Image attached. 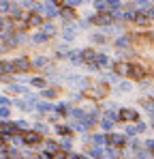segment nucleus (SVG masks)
Here are the masks:
<instances>
[{
	"mask_svg": "<svg viewBox=\"0 0 154 159\" xmlns=\"http://www.w3.org/2000/svg\"><path fill=\"white\" fill-rule=\"evenodd\" d=\"M0 50H2V45H0Z\"/></svg>",
	"mask_w": 154,
	"mask_h": 159,
	"instance_id": "obj_44",
	"label": "nucleus"
},
{
	"mask_svg": "<svg viewBox=\"0 0 154 159\" xmlns=\"http://www.w3.org/2000/svg\"><path fill=\"white\" fill-rule=\"evenodd\" d=\"M90 153H92V157H101V155H103V153H101V148H92Z\"/></svg>",
	"mask_w": 154,
	"mask_h": 159,
	"instance_id": "obj_34",
	"label": "nucleus"
},
{
	"mask_svg": "<svg viewBox=\"0 0 154 159\" xmlns=\"http://www.w3.org/2000/svg\"><path fill=\"white\" fill-rule=\"evenodd\" d=\"M11 93H26L22 86H11Z\"/></svg>",
	"mask_w": 154,
	"mask_h": 159,
	"instance_id": "obj_33",
	"label": "nucleus"
},
{
	"mask_svg": "<svg viewBox=\"0 0 154 159\" xmlns=\"http://www.w3.org/2000/svg\"><path fill=\"white\" fill-rule=\"evenodd\" d=\"M45 62H47V58H36V60H34V65H36V67H43Z\"/></svg>",
	"mask_w": 154,
	"mask_h": 159,
	"instance_id": "obj_30",
	"label": "nucleus"
},
{
	"mask_svg": "<svg viewBox=\"0 0 154 159\" xmlns=\"http://www.w3.org/2000/svg\"><path fill=\"white\" fill-rule=\"evenodd\" d=\"M130 88H133L130 82H120V84H118V90H120V93H128Z\"/></svg>",
	"mask_w": 154,
	"mask_h": 159,
	"instance_id": "obj_14",
	"label": "nucleus"
},
{
	"mask_svg": "<svg viewBox=\"0 0 154 159\" xmlns=\"http://www.w3.org/2000/svg\"><path fill=\"white\" fill-rule=\"evenodd\" d=\"M111 22H113V15H111V13H99V15H96V24L109 26Z\"/></svg>",
	"mask_w": 154,
	"mask_h": 159,
	"instance_id": "obj_6",
	"label": "nucleus"
},
{
	"mask_svg": "<svg viewBox=\"0 0 154 159\" xmlns=\"http://www.w3.org/2000/svg\"><path fill=\"white\" fill-rule=\"evenodd\" d=\"M36 110H39V112H51L53 107H51L49 103H39V106H36Z\"/></svg>",
	"mask_w": 154,
	"mask_h": 159,
	"instance_id": "obj_20",
	"label": "nucleus"
},
{
	"mask_svg": "<svg viewBox=\"0 0 154 159\" xmlns=\"http://www.w3.org/2000/svg\"><path fill=\"white\" fill-rule=\"evenodd\" d=\"M56 131H58V133H62V135H64V133H69V127H64V125H60V127H58Z\"/></svg>",
	"mask_w": 154,
	"mask_h": 159,
	"instance_id": "obj_31",
	"label": "nucleus"
},
{
	"mask_svg": "<svg viewBox=\"0 0 154 159\" xmlns=\"http://www.w3.org/2000/svg\"><path fill=\"white\" fill-rule=\"evenodd\" d=\"M62 148H71V140H69V138L62 140Z\"/></svg>",
	"mask_w": 154,
	"mask_h": 159,
	"instance_id": "obj_32",
	"label": "nucleus"
},
{
	"mask_svg": "<svg viewBox=\"0 0 154 159\" xmlns=\"http://www.w3.org/2000/svg\"><path fill=\"white\" fill-rule=\"evenodd\" d=\"M32 84L41 88V86H45V80H41V78H34V80H32Z\"/></svg>",
	"mask_w": 154,
	"mask_h": 159,
	"instance_id": "obj_26",
	"label": "nucleus"
},
{
	"mask_svg": "<svg viewBox=\"0 0 154 159\" xmlns=\"http://www.w3.org/2000/svg\"><path fill=\"white\" fill-rule=\"evenodd\" d=\"M41 24V15L39 13H32V15H28V20H26V26H39Z\"/></svg>",
	"mask_w": 154,
	"mask_h": 159,
	"instance_id": "obj_10",
	"label": "nucleus"
},
{
	"mask_svg": "<svg viewBox=\"0 0 154 159\" xmlns=\"http://www.w3.org/2000/svg\"><path fill=\"white\" fill-rule=\"evenodd\" d=\"M64 39H66V41H73V39H75V30H73V28H64Z\"/></svg>",
	"mask_w": 154,
	"mask_h": 159,
	"instance_id": "obj_17",
	"label": "nucleus"
},
{
	"mask_svg": "<svg viewBox=\"0 0 154 159\" xmlns=\"http://www.w3.org/2000/svg\"><path fill=\"white\" fill-rule=\"evenodd\" d=\"M152 39H154V30H152Z\"/></svg>",
	"mask_w": 154,
	"mask_h": 159,
	"instance_id": "obj_43",
	"label": "nucleus"
},
{
	"mask_svg": "<svg viewBox=\"0 0 154 159\" xmlns=\"http://www.w3.org/2000/svg\"><path fill=\"white\" fill-rule=\"evenodd\" d=\"M101 125L105 127V129H111V127H113V120H109V118H105V120H103Z\"/></svg>",
	"mask_w": 154,
	"mask_h": 159,
	"instance_id": "obj_25",
	"label": "nucleus"
},
{
	"mask_svg": "<svg viewBox=\"0 0 154 159\" xmlns=\"http://www.w3.org/2000/svg\"><path fill=\"white\" fill-rule=\"evenodd\" d=\"M94 7H96L99 11H107L105 7H109V4H107V2H94Z\"/></svg>",
	"mask_w": 154,
	"mask_h": 159,
	"instance_id": "obj_27",
	"label": "nucleus"
},
{
	"mask_svg": "<svg viewBox=\"0 0 154 159\" xmlns=\"http://www.w3.org/2000/svg\"><path fill=\"white\" fill-rule=\"evenodd\" d=\"M9 114H11V110H9V107H0V116H2V118H6Z\"/></svg>",
	"mask_w": 154,
	"mask_h": 159,
	"instance_id": "obj_29",
	"label": "nucleus"
},
{
	"mask_svg": "<svg viewBox=\"0 0 154 159\" xmlns=\"http://www.w3.org/2000/svg\"><path fill=\"white\" fill-rule=\"evenodd\" d=\"M58 114H66V106H64V103L58 106Z\"/></svg>",
	"mask_w": 154,
	"mask_h": 159,
	"instance_id": "obj_35",
	"label": "nucleus"
},
{
	"mask_svg": "<svg viewBox=\"0 0 154 159\" xmlns=\"http://www.w3.org/2000/svg\"><path fill=\"white\" fill-rule=\"evenodd\" d=\"M143 15H146L148 20H154V4H148V7L143 9Z\"/></svg>",
	"mask_w": 154,
	"mask_h": 159,
	"instance_id": "obj_16",
	"label": "nucleus"
},
{
	"mask_svg": "<svg viewBox=\"0 0 154 159\" xmlns=\"http://www.w3.org/2000/svg\"><path fill=\"white\" fill-rule=\"evenodd\" d=\"M39 11H41L43 15H49V17L58 13V9H56V4H53V2H49V4H39Z\"/></svg>",
	"mask_w": 154,
	"mask_h": 159,
	"instance_id": "obj_5",
	"label": "nucleus"
},
{
	"mask_svg": "<svg viewBox=\"0 0 154 159\" xmlns=\"http://www.w3.org/2000/svg\"><path fill=\"white\" fill-rule=\"evenodd\" d=\"M116 45H118V48H126L128 45V37H120V39L116 41Z\"/></svg>",
	"mask_w": 154,
	"mask_h": 159,
	"instance_id": "obj_21",
	"label": "nucleus"
},
{
	"mask_svg": "<svg viewBox=\"0 0 154 159\" xmlns=\"http://www.w3.org/2000/svg\"><path fill=\"white\" fill-rule=\"evenodd\" d=\"M126 133H128V135H133V133H139V131H137V127H128Z\"/></svg>",
	"mask_w": 154,
	"mask_h": 159,
	"instance_id": "obj_38",
	"label": "nucleus"
},
{
	"mask_svg": "<svg viewBox=\"0 0 154 159\" xmlns=\"http://www.w3.org/2000/svg\"><path fill=\"white\" fill-rule=\"evenodd\" d=\"M66 82H69V84H73V86H83V84H86V80L79 78V75H71Z\"/></svg>",
	"mask_w": 154,
	"mask_h": 159,
	"instance_id": "obj_13",
	"label": "nucleus"
},
{
	"mask_svg": "<svg viewBox=\"0 0 154 159\" xmlns=\"http://www.w3.org/2000/svg\"><path fill=\"white\" fill-rule=\"evenodd\" d=\"M113 71H116V75L126 78V75H130V62H116L113 65Z\"/></svg>",
	"mask_w": 154,
	"mask_h": 159,
	"instance_id": "obj_2",
	"label": "nucleus"
},
{
	"mask_svg": "<svg viewBox=\"0 0 154 159\" xmlns=\"http://www.w3.org/2000/svg\"><path fill=\"white\" fill-rule=\"evenodd\" d=\"M92 39H94V41H99V43H103V41H105V39H103L101 34H94V37H92Z\"/></svg>",
	"mask_w": 154,
	"mask_h": 159,
	"instance_id": "obj_41",
	"label": "nucleus"
},
{
	"mask_svg": "<svg viewBox=\"0 0 154 159\" xmlns=\"http://www.w3.org/2000/svg\"><path fill=\"white\" fill-rule=\"evenodd\" d=\"M43 32H45V34H53V32H56L53 24H43Z\"/></svg>",
	"mask_w": 154,
	"mask_h": 159,
	"instance_id": "obj_19",
	"label": "nucleus"
},
{
	"mask_svg": "<svg viewBox=\"0 0 154 159\" xmlns=\"http://www.w3.org/2000/svg\"><path fill=\"white\" fill-rule=\"evenodd\" d=\"M96 62H99V65H101V67H107V65H109V58H107V56H96Z\"/></svg>",
	"mask_w": 154,
	"mask_h": 159,
	"instance_id": "obj_18",
	"label": "nucleus"
},
{
	"mask_svg": "<svg viewBox=\"0 0 154 159\" xmlns=\"http://www.w3.org/2000/svg\"><path fill=\"white\" fill-rule=\"evenodd\" d=\"M11 9H13L11 2H0V11H11Z\"/></svg>",
	"mask_w": 154,
	"mask_h": 159,
	"instance_id": "obj_24",
	"label": "nucleus"
},
{
	"mask_svg": "<svg viewBox=\"0 0 154 159\" xmlns=\"http://www.w3.org/2000/svg\"><path fill=\"white\" fill-rule=\"evenodd\" d=\"M146 151H154V140H146Z\"/></svg>",
	"mask_w": 154,
	"mask_h": 159,
	"instance_id": "obj_28",
	"label": "nucleus"
},
{
	"mask_svg": "<svg viewBox=\"0 0 154 159\" xmlns=\"http://www.w3.org/2000/svg\"><path fill=\"white\" fill-rule=\"evenodd\" d=\"M30 69V60L28 58H17L13 62H9V71H28Z\"/></svg>",
	"mask_w": 154,
	"mask_h": 159,
	"instance_id": "obj_1",
	"label": "nucleus"
},
{
	"mask_svg": "<svg viewBox=\"0 0 154 159\" xmlns=\"http://www.w3.org/2000/svg\"><path fill=\"white\" fill-rule=\"evenodd\" d=\"M15 127H17L15 123H13V125H11V123H2V125H0V135H11V133L15 131Z\"/></svg>",
	"mask_w": 154,
	"mask_h": 159,
	"instance_id": "obj_8",
	"label": "nucleus"
},
{
	"mask_svg": "<svg viewBox=\"0 0 154 159\" xmlns=\"http://www.w3.org/2000/svg\"><path fill=\"white\" fill-rule=\"evenodd\" d=\"M69 58H71L73 62H81V60H79V58H81V52H71V54H69Z\"/></svg>",
	"mask_w": 154,
	"mask_h": 159,
	"instance_id": "obj_22",
	"label": "nucleus"
},
{
	"mask_svg": "<svg viewBox=\"0 0 154 159\" xmlns=\"http://www.w3.org/2000/svg\"><path fill=\"white\" fill-rule=\"evenodd\" d=\"M47 148H49L51 153H53V151H56V144H53V142H47Z\"/></svg>",
	"mask_w": 154,
	"mask_h": 159,
	"instance_id": "obj_42",
	"label": "nucleus"
},
{
	"mask_svg": "<svg viewBox=\"0 0 154 159\" xmlns=\"http://www.w3.org/2000/svg\"><path fill=\"white\" fill-rule=\"evenodd\" d=\"M135 127H137V131H146V125H143V123H137Z\"/></svg>",
	"mask_w": 154,
	"mask_h": 159,
	"instance_id": "obj_37",
	"label": "nucleus"
},
{
	"mask_svg": "<svg viewBox=\"0 0 154 159\" xmlns=\"http://www.w3.org/2000/svg\"><path fill=\"white\" fill-rule=\"evenodd\" d=\"M39 140H41V135H39V133H34V131H28L24 138H22V142H26V144H36Z\"/></svg>",
	"mask_w": 154,
	"mask_h": 159,
	"instance_id": "obj_7",
	"label": "nucleus"
},
{
	"mask_svg": "<svg viewBox=\"0 0 154 159\" xmlns=\"http://www.w3.org/2000/svg\"><path fill=\"white\" fill-rule=\"evenodd\" d=\"M32 41H34V43H45V41H47V34H45V32H39V34L32 37Z\"/></svg>",
	"mask_w": 154,
	"mask_h": 159,
	"instance_id": "obj_15",
	"label": "nucleus"
},
{
	"mask_svg": "<svg viewBox=\"0 0 154 159\" xmlns=\"http://www.w3.org/2000/svg\"><path fill=\"white\" fill-rule=\"evenodd\" d=\"M130 78L143 80V78H146V69H143L141 65H130Z\"/></svg>",
	"mask_w": 154,
	"mask_h": 159,
	"instance_id": "obj_4",
	"label": "nucleus"
},
{
	"mask_svg": "<svg viewBox=\"0 0 154 159\" xmlns=\"http://www.w3.org/2000/svg\"><path fill=\"white\" fill-rule=\"evenodd\" d=\"M92 142H94V144H105V142H107V138H105V135H94V138H92Z\"/></svg>",
	"mask_w": 154,
	"mask_h": 159,
	"instance_id": "obj_23",
	"label": "nucleus"
},
{
	"mask_svg": "<svg viewBox=\"0 0 154 159\" xmlns=\"http://www.w3.org/2000/svg\"><path fill=\"white\" fill-rule=\"evenodd\" d=\"M107 144H111V146H122L124 144V138L122 135H107Z\"/></svg>",
	"mask_w": 154,
	"mask_h": 159,
	"instance_id": "obj_9",
	"label": "nucleus"
},
{
	"mask_svg": "<svg viewBox=\"0 0 154 159\" xmlns=\"http://www.w3.org/2000/svg\"><path fill=\"white\" fill-rule=\"evenodd\" d=\"M81 60H86V62H90V60H96V54L92 52V50H83V52H81Z\"/></svg>",
	"mask_w": 154,
	"mask_h": 159,
	"instance_id": "obj_12",
	"label": "nucleus"
},
{
	"mask_svg": "<svg viewBox=\"0 0 154 159\" xmlns=\"http://www.w3.org/2000/svg\"><path fill=\"white\" fill-rule=\"evenodd\" d=\"M118 118H120V120H126V123L137 120V112H135V110H130V107H124V110H120Z\"/></svg>",
	"mask_w": 154,
	"mask_h": 159,
	"instance_id": "obj_3",
	"label": "nucleus"
},
{
	"mask_svg": "<svg viewBox=\"0 0 154 159\" xmlns=\"http://www.w3.org/2000/svg\"><path fill=\"white\" fill-rule=\"evenodd\" d=\"M53 95H56L53 90H43V97H53Z\"/></svg>",
	"mask_w": 154,
	"mask_h": 159,
	"instance_id": "obj_40",
	"label": "nucleus"
},
{
	"mask_svg": "<svg viewBox=\"0 0 154 159\" xmlns=\"http://www.w3.org/2000/svg\"><path fill=\"white\" fill-rule=\"evenodd\" d=\"M19 129H28V123H24V120H19V123H15Z\"/></svg>",
	"mask_w": 154,
	"mask_h": 159,
	"instance_id": "obj_36",
	"label": "nucleus"
},
{
	"mask_svg": "<svg viewBox=\"0 0 154 159\" xmlns=\"http://www.w3.org/2000/svg\"><path fill=\"white\" fill-rule=\"evenodd\" d=\"M6 103H9V99H6V97H0V106L6 107Z\"/></svg>",
	"mask_w": 154,
	"mask_h": 159,
	"instance_id": "obj_39",
	"label": "nucleus"
},
{
	"mask_svg": "<svg viewBox=\"0 0 154 159\" xmlns=\"http://www.w3.org/2000/svg\"><path fill=\"white\" fill-rule=\"evenodd\" d=\"M133 22H135L137 26H148V24H150V20H148L143 13H135V20H133Z\"/></svg>",
	"mask_w": 154,
	"mask_h": 159,
	"instance_id": "obj_11",
	"label": "nucleus"
}]
</instances>
